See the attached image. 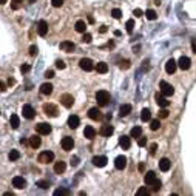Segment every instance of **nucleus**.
I'll use <instances>...</instances> for the list:
<instances>
[{"mask_svg": "<svg viewBox=\"0 0 196 196\" xmlns=\"http://www.w3.org/2000/svg\"><path fill=\"white\" fill-rule=\"evenodd\" d=\"M96 100H97V103H99L100 107L108 105V102H110V93L105 91V90H99L96 93Z\"/></svg>", "mask_w": 196, "mask_h": 196, "instance_id": "f257e3e1", "label": "nucleus"}, {"mask_svg": "<svg viewBox=\"0 0 196 196\" xmlns=\"http://www.w3.org/2000/svg\"><path fill=\"white\" fill-rule=\"evenodd\" d=\"M159 88H161V93L164 94V96H173V93H175V88L168 84V82H165V80H161L159 82Z\"/></svg>", "mask_w": 196, "mask_h": 196, "instance_id": "f03ea898", "label": "nucleus"}, {"mask_svg": "<svg viewBox=\"0 0 196 196\" xmlns=\"http://www.w3.org/2000/svg\"><path fill=\"white\" fill-rule=\"evenodd\" d=\"M43 113H45L46 116H50V117H57L59 110H57V107L54 105V103H45V105H43Z\"/></svg>", "mask_w": 196, "mask_h": 196, "instance_id": "7ed1b4c3", "label": "nucleus"}, {"mask_svg": "<svg viewBox=\"0 0 196 196\" xmlns=\"http://www.w3.org/2000/svg\"><path fill=\"white\" fill-rule=\"evenodd\" d=\"M79 67L84 70V71H93V70L96 68L94 67V62L91 60V59L88 57H84V59H80V62H79Z\"/></svg>", "mask_w": 196, "mask_h": 196, "instance_id": "20e7f679", "label": "nucleus"}, {"mask_svg": "<svg viewBox=\"0 0 196 196\" xmlns=\"http://www.w3.org/2000/svg\"><path fill=\"white\" fill-rule=\"evenodd\" d=\"M54 161V153L53 151H42L39 155V162L42 164H50V162Z\"/></svg>", "mask_w": 196, "mask_h": 196, "instance_id": "39448f33", "label": "nucleus"}, {"mask_svg": "<svg viewBox=\"0 0 196 196\" xmlns=\"http://www.w3.org/2000/svg\"><path fill=\"white\" fill-rule=\"evenodd\" d=\"M36 131L39 134H50L51 133V125L46 122H40L36 125Z\"/></svg>", "mask_w": 196, "mask_h": 196, "instance_id": "423d86ee", "label": "nucleus"}, {"mask_svg": "<svg viewBox=\"0 0 196 196\" xmlns=\"http://www.w3.org/2000/svg\"><path fill=\"white\" fill-rule=\"evenodd\" d=\"M60 102H62V105L65 108H71L73 107V103H74V97L71 94H68V93H65L60 96Z\"/></svg>", "mask_w": 196, "mask_h": 196, "instance_id": "0eeeda50", "label": "nucleus"}, {"mask_svg": "<svg viewBox=\"0 0 196 196\" xmlns=\"http://www.w3.org/2000/svg\"><path fill=\"white\" fill-rule=\"evenodd\" d=\"M155 99H156L157 105H159L161 108H167L168 105H170V100H167V96H164L162 93H156Z\"/></svg>", "mask_w": 196, "mask_h": 196, "instance_id": "6e6552de", "label": "nucleus"}, {"mask_svg": "<svg viewBox=\"0 0 196 196\" xmlns=\"http://www.w3.org/2000/svg\"><path fill=\"white\" fill-rule=\"evenodd\" d=\"M60 145L65 151H70V150H73V147H74V141H73V138H70V136H65L62 139Z\"/></svg>", "mask_w": 196, "mask_h": 196, "instance_id": "1a4fd4ad", "label": "nucleus"}, {"mask_svg": "<svg viewBox=\"0 0 196 196\" xmlns=\"http://www.w3.org/2000/svg\"><path fill=\"white\" fill-rule=\"evenodd\" d=\"M190 65H192V60H190L187 56H182V57L178 60V67L181 68L182 71H187V70L190 68Z\"/></svg>", "mask_w": 196, "mask_h": 196, "instance_id": "9d476101", "label": "nucleus"}, {"mask_svg": "<svg viewBox=\"0 0 196 196\" xmlns=\"http://www.w3.org/2000/svg\"><path fill=\"white\" fill-rule=\"evenodd\" d=\"M176 68H178V62L175 60V59H168L167 63H165V71L168 74H173L176 71Z\"/></svg>", "mask_w": 196, "mask_h": 196, "instance_id": "9b49d317", "label": "nucleus"}, {"mask_svg": "<svg viewBox=\"0 0 196 196\" xmlns=\"http://www.w3.org/2000/svg\"><path fill=\"white\" fill-rule=\"evenodd\" d=\"M13 185L15 188H25L26 187V179L25 178H22V176H14L13 178Z\"/></svg>", "mask_w": 196, "mask_h": 196, "instance_id": "f8f14e48", "label": "nucleus"}, {"mask_svg": "<svg viewBox=\"0 0 196 196\" xmlns=\"http://www.w3.org/2000/svg\"><path fill=\"white\" fill-rule=\"evenodd\" d=\"M37 32H39V36L45 37L48 34V23L45 20H40L39 23H37Z\"/></svg>", "mask_w": 196, "mask_h": 196, "instance_id": "ddd939ff", "label": "nucleus"}, {"mask_svg": "<svg viewBox=\"0 0 196 196\" xmlns=\"http://www.w3.org/2000/svg\"><path fill=\"white\" fill-rule=\"evenodd\" d=\"M22 113H23V117H26V119H34V116H36V111L31 105H23Z\"/></svg>", "mask_w": 196, "mask_h": 196, "instance_id": "4468645a", "label": "nucleus"}, {"mask_svg": "<svg viewBox=\"0 0 196 196\" xmlns=\"http://www.w3.org/2000/svg\"><path fill=\"white\" fill-rule=\"evenodd\" d=\"M88 116H90V119H93V121H99V119L102 117V113H100V110L97 107H93V108L88 110Z\"/></svg>", "mask_w": 196, "mask_h": 196, "instance_id": "2eb2a0df", "label": "nucleus"}, {"mask_svg": "<svg viewBox=\"0 0 196 196\" xmlns=\"http://www.w3.org/2000/svg\"><path fill=\"white\" fill-rule=\"evenodd\" d=\"M114 167H116L117 170H124V168L127 167V157L125 156H117L116 161H114Z\"/></svg>", "mask_w": 196, "mask_h": 196, "instance_id": "dca6fc26", "label": "nucleus"}, {"mask_svg": "<svg viewBox=\"0 0 196 196\" xmlns=\"http://www.w3.org/2000/svg\"><path fill=\"white\" fill-rule=\"evenodd\" d=\"M144 181L147 185H153V184L157 181V178H156V173L155 171H147L145 173V178H144Z\"/></svg>", "mask_w": 196, "mask_h": 196, "instance_id": "f3484780", "label": "nucleus"}, {"mask_svg": "<svg viewBox=\"0 0 196 196\" xmlns=\"http://www.w3.org/2000/svg\"><path fill=\"white\" fill-rule=\"evenodd\" d=\"M74 48H76V45H74L73 42H70V40L60 42V50L65 51V53H73V51H74Z\"/></svg>", "mask_w": 196, "mask_h": 196, "instance_id": "a211bd4d", "label": "nucleus"}, {"mask_svg": "<svg viewBox=\"0 0 196 196\" xmlns=\"http://www.w3.org/2000/svg\"><path fill=\"white\" fill-rule=\"evenodd\" d=\"M131 136H121V139H119V144L124 150H128L130 147H131Z\"/></svg>", "mask_w": 196, "mask_h": 196, "instance_id": "6ab92c4d", "label": "nucleus"}, {"mask_svg": "<svg viewBox=\"0 0 196 196\" xmlns=\"http://www.w3.org/2000/svg\"><path fill=\"white\" fill-rule=\"evenodd\" d=\"M107 162H108L107 156H94V157H93V164H94L96 167H105Z\"/></svg>", "mask_w": 196, "mask_h": 196, "instance_id": "aec40b11", "label": "nucleus"}, {"mask_svg": "<svg viewBox=\"0 0 196 196\" xmlns=\"http://www.w3.org/2000/svg\"><path fill=\"white\" fill-rule=\"evenodd\" d=\"M170 167H171V162H170L168 157H162V159L159 161V168L162 171H168V170H170Z\"/></svg>", "mask_w": 196, "mask_h": 196, "instance_id": "412c9836", "label": "nucleus"}, {"mask_svg": "<svg viewBox=\"0 0 196 196\" xmlns=\"http://www.w3.org/2000/svg\"><path fill=\"white\" fill-rule=\"evenodd\" d=\"M79 124H80V121H79V117L76 116V114H71V116L68 117V127L70 128H77L79 127Z\"/></svg>", "mask_w": 196, "mask_h": 196, "instance_id": "4be33fe9", "label": "nucleus"}, {"mask_svg": "<svg viewBox=\"0 0 196 196\" xmlns=\"http://www.w3.org/2000/svg\"><path fill=\"white\" fill-rule=\"evenodd\" d=\"M84 136L86 139H94V136H96V130L91 127V125H86L85 130H84Z\"/></svg>", "mask_w": 196, "mask_h": 196, "instance_id": "5701e85b", "label": "nucleus"}, {"mask_svg": "<svg viewBox=\"0 0 196 196\" xmlns=\"http://www.w3.org/2000/svg\"><path fill=\"white\" fill-rule=\"evenodd\" d=\"M113 133H114L113 125H103V127L100 128V134H102V136H105V138H110Z\"/></svg>", "mask_w": 196, "mask_h": 196, "instance_id": "b1692460", "label": "nucleus"}, {"mask_svg": "<svg viewBox=\"0 0 196 196\" xmlns=\"http://www.w3.org/2000/svg\"><path fill=\"white\" fill-rule=\"evenodd\" d=\"M130 113H131V105H130V103H124V105H121V108H119V114H121V117L128 116Z\"/></svg>", "mask_w": 196, "mask_h": 196, "instance_id": "393cba45", "label": "nucleus"}, {"mask_svg": "<svg viewBox=\"0 0 196 196\" xmlns=\"http://www.w3.org/2000/svg\"><path fill=\"white\" fill-rule=\"evenodd\" d=\"M40 93L42 94H45V96H50L51 93H53V85L51 84H42L40 85Z\"/></svg>", "mask_w": 196, "mask_h": 196, "instance_id": "a878e982", "label": "nucleus"}, {"mask_svg": "<svg viewBox=\"0 0 196 196\" xmlns=\"http://www.w3.org/2000/svg\"><path fill=\"white\" fill-rule=\"evenodd\" d=\"M30 144L32 148H39L40 144H42V141H40V136L39 134H34V136H31L30 138Z\"/></svg>", "mask_w": 196, "mask_h": 196, "instance_id": "bb28decb", "label": "nucleus"}, {"mask_svg": "<svg viewBox=\"0 0 196 196\" xmlns=\"http://www.w3.org/2000/svg\"><path fill=\"white\" fill-rule=\"evenodd\" d=\"M65 168H67V164H65L63 161H59V162H56V164H54V171H56L57 175L63 173V171H65Z\"/></svg>", "mask_w": 196, "mask_h": 196, "instance_id": "cd10ccee", "label": "nucleus"}, {"mask_svg": "<svg viewBox=\"0 0 196 196\" xmlns=\"http://www.w3.org/2000/svg\"><path fill=\"white\" fill-rule=\"evenodd\" d=\"M96 71L99 73V74H105L108 71V65L105 62H99V63L96 65Z\"/></svg>", "mask_w": 196, "mask_h": 196, "instance_id": "c85d7f7f", "label": "nucleus"}, {"mask_svg": "<svg viewBox=\"0 0 196 196\" xmlns=\"http://www.w3.org/2000/svg\"><path fill=\"white\" fill-rule=\"evenodd\" d=\"M74 28H76V31H77V32H85L86 23H85L84 20H77V22H76V25H74Z\"/></svg>", "mask_w": 196, "mask_h": 196, "instance_id": "c756f323", "label": "nucleus"}, {"mask_svg": "<svg viewBox=\"0 0 196 196\" xmlns=\"http://www.w3.org/2000/svg\"><path fill=\"white\" fill-rule=\"evenodd\" d=\"M141 134H142V128H141V127H133L131 131H130V136L134 138V139H139Z\"/></svg>", "mask_w": 196, "mask_h": 196, "instance_id": "7c9ffc66", "label": "nucleus"}, {"mask_svg": "<svg viewBox=\"0 0 196 196\" xmlns=\"http://www.w3.org/2000/svg\"><path fill=\"white\" fill-rule=\"evenodd\" d=\"M9 124H11V127H13V128H19L20 121H19V116H17V114H11V117H9Z\"/></svg>", "mask_w": 196, "mask_h": 196, "instance_id": "2f4dec72", "label": "nucleus"}, {"mask_svg": "<svg viewBox=\"0 0 196 196\" xmlns=\"http://www.w3.org/2000/svg\"><path fill=\"white\" fill-rule=\"evenodd\" d=\"M141 119H142L144 122H147V121H150V119H151V111L148 110V108H144V110L141 111Z\"/></svg>", "mask_w": 196, "mask_h": 196, "instance_id": "473e14b6", "label": "nucleus"}, {"mask_svg": "<svg viewBox=\"0 0 196 196\" xmlns=\"http://www.w3.org/2000/svg\"><path fill=\"white\" fill-rule=\"evenodd\" d=\"M68 195H71V190L70 188H57L54 192V196H68Z\"/></svg>", "mask_w": 196, "mask_h": 196, "instance_id": "72a5a7b5", "label": "nucleus"}, {"mask_svg": "<svg viewBox=\"0 0 196 196\" xmlns=\"http://www.w3.org/2000/svg\"><path fill=\"white\" fill-rule=\"evenodd\" d=\"M145 15H147V19H148V20H156V19H157L156 11H153V9H147Z\"/></svg>", "mask_w": 196, "mask_h": 196, "instance_id": "f704fd0d", "label": "nucleus"}, {"mask_svg": "<svg viewBox=\"0 0 196 196\" xmlns=\"http://www.w3.org/2000/svg\"><path fill=\"white\" fill-rule=\"evenodd\" d=\"M8 157H9V161H17L19 157H20V153H19L17 150H11L9 155H8Z\"/></svg>", "mask_w": 196, "mask_h": 196, "instance_id": "c9c22d12", "label": "nucleus"}, {"mask_svg": "<svg viewBox=\"0 0 196 196\" xmlns=\"http://www.w3.org/2000/svg\"><path fill=\"white\" fill-rule=\"evenodd\" d=\"M159 127H161L159 119H153V121H151V124H150V128L153 130V131H156V130H159Z\"/></svg>", "mask_w": 196, "mask_h": 196, "instance_id": "e433bc0d", "label": "nucleus"}, {"mask_svg": "<svg viewBox=\"0 0 196 196\" xmlns=\"http://www.w3.org/2000/svg\"><path fill=\"white\" fill-rule=\"evenodd\" d=\"M125 26H127V32H130V34H131L133 30H134V20H133V19H130L127 23H125Z\"/></svg>", "mask_w": 196, "mask_h": 196, "instance_id": "4c0bfd02", "label": "nucleus"}, {"mask_svg": "<svg viewBox=\"0 0 196 196\" xmlns=\"http://www.w3.org/2000/svg\"><path fill=\"white\" fill-rule=\"evenodd\" d=\"M136 193H138L139 196H148L150 195V190L147 188V187H141V188H138V192H136Z\"/></svg>", "mask_w": 196, "mask_h": 196, "instance_id": "58836bf2", "label": "nucleus"}, {"mask_svg": "<svg viewBox=\"0 0 196 196\" xmlns=\"http://www.w3.org/2000/svg\"><path fill=\"white\" fill-rule=\"evenodd\" d=\"M111 15H113L114 19H121V17H122V11L117 9V8H114V9L111 11Z\"/></svg>", "mask_w": 196, "mask_h": 196, "instance_id": "ea45409f", "label": "nucleus"}, {"mask_svg": "<svg viewBox=\"0 0 196 196\" xmlns=\"http://www.w3.org/2000/svg\"><path fill=\"white\" fill-rule=\"evenodd\" d=\"M91 40H93V36H91L90 32H84L82 42H85V43H91Z\"/></svg>", "mask_w": 196, "mask_h": 196, "instance_id": "a19ab883", "label": "nucleus"}, {"mask_svg": "<svg viewBox=\"0 0 196 196\" xmlns=\"http://www.w3.org/2000/svg\"><path fill=\"white\" fill-rule=\"evenodd\" d=\"M39 188H42V190H46L48 187H50V184H48L46 181H37V184H36Z\"/></svg>", "mask_w": 196, "mask_h": 196, "instance_id": "79ce46f5", "label": "nucleus"}, {"mask_svg": "<svg viewBox=\"0 0 196 196\" xmlns=\"http://www.w3.org/2000/svg\"><path fill=\"white\" fill-rule=\"evenodd\" d=\"M119 67H121L122 70H128L130 68V60L124 59V60H121V63H119Z\"/></svg>", "mask_w": 196, "mask_h": 196, "instance_id": "37998d69", "label": "nucleus"}, {"mask_svg": "<svg viewBox=\"0 0 196 196\" xmlns=\"http://www.w3.org/2000/svg\"><path fill=\"white\" fill-rule=\"evenodd\" d=\"M159 117H162V119L168 117V110H167V108H161V110H159Z\"/></svg>", "mask_w": 196, "mask_h": 196, "instance_id": "c03bdc74", "label": "nucleus"}, {"mask_svg": "<svg viewBox=\"0 0 196 196\" xmlns=\"http://www.w3.org/2000/svg\"><path fill=\"white\" fill-rule=\"evenodd\" d=\"M51 5L54 8H60L63 5V0H51Z\"/></svg>", "mask_w": 196, "mask_h": 196, "instance_id": "a18cd8bd", "label": "nucleus"}, {"mask_svg": "<svg viewBox=\"0 0 196 196\" xmlns=\"http://www.w3.org/2000/svg\"><path fill=\"white\" fill-rule=\"evenodd\" d=\"M65 67H67V65H65L63 60H57V62H56V68H57V70H65Z\"/></svg>", "mask_w": 196, "mask_h": 196, "instance_id": "49530a36", "label": "nucleus"}, {"mask_svg": "<svg viewBox=\"0 0 196 196\" xmlns=\"http://www.w3.org/2000/svg\"><path fill=\"white\" fill-rule=\"evenodd\" d=\"M161 185H162V184H161L159 179H157V181L153 184V192H157V190H161Z\"/></svg>", "mask_w": 196, "mask_h": 196, "instance_id": "de8ad7c7", "label": "nucleus"}, {"mask_svg": "<svg viewBox=\"0 0 196 196\" xmlns=\"http://www.w3.org/2000/svg\"><path fill=\"white\" fill-rule=\"evenodd\" d=\"M37 51H39V50H37V46H36V45H32V46L30 48V56H36Z\"/></svg>", "mask_w": 196, "mask_h": 196, "instance_id": "09e8293b", "label": "nucleus"}, {"mask_svg": "<svg viewBox=\"0 0 196 196\" xmlns=\"http://www.w3.org/2000/svg\"><path fill=\"white\" fill-rule=\"evenodd\" d=\"M77 165H79V157L77 156L71 157V167H77Z\"/></svg>", "mask_w": 196, "mask_h": 196, "instance_id": "8fccbe9b", "label": "nucleus"}, {"mask_svg": "<svg viewBox=\"0 0 196 196\" xmlns=\"http://www.w3.org/2000/svg\"><path fill=\"white\" fill-rule=\"evenodd\" d=\"M133 14H134V17H141V15H144L142 9H139V8H136V9L133 11Z\"/></svg>", "mask_w": 196, "mask_h": 196, "instance_id": "3c124183", "label": "nucleus"}, {"mask_svg": "<svg viewBox=\"0 0 196 196\" xmlns=\"http://www.w3.org/2000/svg\"><path fill=\"white\" fill-rule=\"evenodd\" d=\"M145 144H147V138H139L138 139V145L139 147H144Z\"/></svg>", "mask_w": 196, "mask_h": 196, "instance_id": "603ef678", "label": "nucleus"}, {"mask_svg": "<svg viewBox=\"0 0 196 196\" xmlns=\"http://www.w3.org/2000/svg\"><path fill=\"white\" fill-rule=\"evenodd\" d=\"M30 70H31L30 65H22V67H20V71H22V73H28Z\"/></svg>", "mask_w": 196, "mask_h": 196, "instance_id": "864d4df0", "label": "nucleus"}, {"mask_svg": "<svg viewBox=\"0 0 196 196\" xmlns=\"http://www.w3.org/2000/svg\"><path fill=\"white\" fill-rule=\"evenodd\" d=\"M156 150H157V144H151L150 145V155H155Z\"/></svg>", "mask_w": 196, "mask_h": 196, "instance_id": "5fc2aeb1", "label": "nucleus"}, {"mask_svg": "<svg viewBox=\"0 0 196 196\" xmlns=\"http://www.w3.org/2000/svg\"><path fill=\"white\" fill-rule=\"evenodd\" d=\"M45 77L46 79H53L54 77V71H53V70H48V71L45 73Z\"/></svg>", "mask_w": 196, "mask_h": 196, "instance_id": "6e6d98bb", "label": "nucleus"}, {"mask_svg": "<svg viewBox=\"0 0 196 196\" xmlns=\"http://www.w3.org/2000/svg\"><path fill=\"white\" fill-rule=\"evenodd\" d=\"M192 50H193V53L196 54V39L192 40Z\"/></svg>", "mask_w": 196, "mask_h": 196, "instance_id": "4d7b16f0", "label": "nucleus"}, {"mask_svg": "<svg viewBox=\"0 0 196 196\" xmlns=\"http://www.w3.org/2000/svg\"><path fill=\"white\" fill-rule=\"evenodd\" d=\"M0 90H2V91H6V85H5L3 82H0Z\"/></svg>", "mask_w": 196, "mask_h": 196, "instance_id": "13d9d810", "label": "nucleus"}, {"mask_svg": "<svg viewBox=\"0 0 196 196\" xmlns=\"http://www.w3.org/2000/svg\"><path fill=\"white\" fill-rule=\"evenodd\" d=\"M99 31L103 34V32H107V31H108V28H107V26H100V30H99Z\"/></svg>", "mask_w": 196, "mask_h": 196, "instance_id": "bf43d9fd", "label": "nucleus"}, {"mask_svg": "<svg viewBox=\"0 0 196 196\" xmlns=\"http://www.w3.org/2000/svg\"><path fill=\"white\" fill-rule=\"evenodd\" d=\"M88 22H90V23H94V19H93V15H88Z\"/></svg>", "mask_w": 196, "mask_h": 196, "instance_id": "052dcab7", "label": "nucleus"}, {"mask_svg": "<svg viewBox=\"0 0 196 196\" xmlns=\"http://www.w3.org/2000/svg\"><path fill=\"white\" fill-rule=\"evenodd\" d=\"M145 170V167H144V164H139V171H144Z\"/></svg>", "mask_w": 196, "mask_h": 196, "instance_id": "680f3d73", "label": "nucleus"}, {"mask_svg": "<svg viewBox=\"0 0 196 196\" xmlns=\"http://www.w3.org/2000/svg\"><path fill=\"white\" fill-rule=\"evenodd\" d=\"M8 84H9V85H14V79H11V77H9V80H8Z\"/></svg>", "mask_w": 196, "mask_h": 196, "instance_id": "e2e57ef3", "label": "nucleus"}, {"mask_svg": "<svg viewBox=\"0 0 196 196\" xmlns=\"http://www.w3.org/2000/svg\"><path fill=\"white\" fill-rule=\"evenodd\" d=\"M14 3H20V2H23V0H13Z\"/></svg>", "mask_w": 196, "mask_h": 196, "instance_id": "0e129e2a", "label": "nucleus"}, {"mask_svg": "<svg viewBox=\"0 0 196 196\" xmlns=\"http://www.w3.org/2000/svg\"><path fill=\"white\" fill-rule=\"evenodd\" d=\"M0 3H2V5H5V3H6V0H0Z\"/></svg>", "mask_w": 196, "mask_h": 196, "instance_id": "69168bd1", "label": "nucleus"}, {"mask_svg": "<svg viewBox=\"0 0 196 196\" xmlns=\"http://www.w3.org/2000/svg\"><path fill=\"white\" fill-rule=\"evenodd\" d=\"M36 2V0H30V3H34Z\"/></svg>", "mask_w": 196, "mask_h": 196, "instance_id": "338daca9", "label": "nucleus"}]
</instances>
